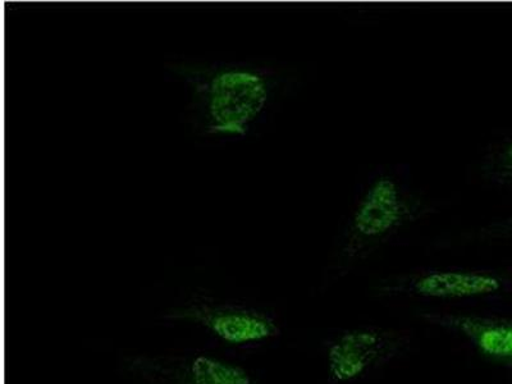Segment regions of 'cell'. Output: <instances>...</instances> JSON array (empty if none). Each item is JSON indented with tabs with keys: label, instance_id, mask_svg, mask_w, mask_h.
Instances as JSON below:
<instances>
[{
	"label": "cell",
	"instance_id": "6da1fadb",
	"mask_svg": "<svg viewBox=\"0 0 512 384\" xmlns=\"http://www.w3.org/2000/svg\"><path fill=\"white\" fill-rule=\"evenodd\" d=\"M168 70L189 91L186 118L192 131L208 141L245 139L277 96L276 72L253 62L191 59Z\"/></svg>",
	"mask_w": 512,
	"mask_h": 384
},
{
	"label": "cell",
	"instance_id": "7a4b0ae2",
	"mask_svg": "<svg viewBox=\"0 0 512 384\" xmlns=\"http://www.w3.org/2000/svg\"><path fill=\"white\" fill-rule=\"evenodd\" d=\"M422 210V200L399 178L388 173L373 178L352 209L342 256L349 262L363 258L422 216Z\"/></svg>",
	"mask_w": 512,
	"mask_h": 384
},
{
	"label": "cell",
	"instance_id": "3957f363",
	"mask_svg": "<svg viewBox=\"0 0 512 384\" xmlns=\"http://www.w3.org/2000/svg\"><path fill=\"white\" fill-rule=\"evenodd\" d=\"M167 318L194 324L230 346L262 344L281 335L271 315L250 306L212 299H196L177 306Z\"/></svg>",
	"mask_w": 512,
	"mask_h": 384
},
{
	"label": "cell",
	"instance_id": "277c9868",
	"mask_svg": "<svg viewBox=\"0 0 512 384\" xmlns=\"http://www.w3.org/2000/svg\"><path fill=\"white\" fill-rule=\"evenodd\" d=\"M127 369L149 384H258L253 374L236 361L222 356H135Z\"/></svg>",
	"mask_w": 512,
	"mask_h": 384
},
{
	"label": "cell",
	"instance_id": "5b68a950",
	"mask_svg": "<svg viewBox=\"0 0 512 384\" xmlns=\"http://www.w3.org/2000/svg\"><path fill=\"white\" fill-rule=\"evenodd\" d=\"M404 338L378 328H358L342 333L329 346L328 373L335 383H349L399 354Z\"/></svg>",
	"mask_w": 512,
	"mask_h": 384
},
{
	"label": "cell",
	"instance_id": "8992f818",
	"mask_svg": "<svg viewBox=\"0 0 512 384\" xmlns=\"http://www.w3.org/2000/svg\"><path fill=\"white\" fill-rule=\"evenodd\" d=\"M504 287L498 274L477 269H433L405 278L402 286L393 291H404L424 299L461 300L495 295Z\"/></svg>",
	"mask_w": 512,
	"mask_h": 384
},
{
	"label": "cell",
	"instance_id": "52a82bcc",
	"mask_svg": "<svg viewBox=\"0 0 512 384\" xmlns=\"http://www.w3.org/2000/svg\"><path fill=\"white\" fill-rule=\"evenodd\" d=\"M422 318L463 336L487 359L512 368V319L455 313H424Z\"/></svg>",
	"mask_w": 512,
	"mask_h": 384
},
{
	"label": "cell",
	"instance_id": "ba28073f",
	"mask_svg": "<svg viewBox=\"0 0 512 384\" xmlns=\"http://www.w3.org/2000/svg\"><path fill=\"white\" fill-rule=\"evenodd\" d=\"M483 175L496 185H512V137L484 159Z\"/></svg>",
	"mask_w": 512,
	"mask_h": 384
},
{
	"label": "cell",
	"instance_id": "9c48e42d",
	"mask_svg": "<svg viewBox=\"0 0 512 384\" xmlns=\"http://www.w3.org/2000/svg\"><path fill=\"white\" fill-rule=\"evenodd\" d=\"M487 232L489 235L496 237L512 236V217L506 219L505 222L497 223L495 226L489 227Z\"/></svg>",
	"mask_w": 512,
	"mask_h": 384
}]
</instances>
